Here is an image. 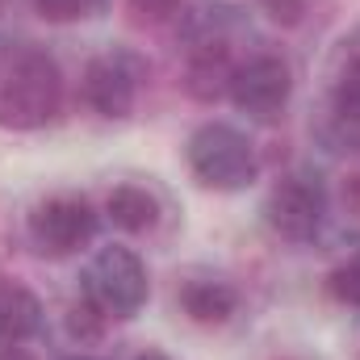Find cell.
I'll list each match as a JSON object with an SVG mask.
<instances>
[{"label": "cell", "mask_w": 360, "mask_h": 360, "mask_svg": "<svg viewBox=\"0 0 360 360\" xmlns=\"http://www.w3.org/2000/svg\"><path fill=\"white\" fill-rule=\"evenodd\" d=\"M63 113V72L34 42H0V130H42Z\"/></svg>", "instance_id": "1"}, {"label": "cell", "mask_w": 360, "mask_h": 360, "mask_svg": "<svg viewBox=\"0 0 360 360\" xmlns=\"http://www.w3.org/2000/svg\"><path fill=\"white\" fill-rule=\"evenodd\" d=\"M184 160H188V172L197 176V184H205L214 193H239L260 176V160H256L252 139L226 122L197 126L188 134Z\"/></svg>", "instance_id": "2"}, {"label": "cell", "mask_w": 360, "mask_h": 360, "mask_svg": "<svg viewBox=\"0 0 360 360\" xmlns=\"http://www.w3.org/2000/svg\"><path fill=\"white\" fill-rule=\"evenodd\" d=\"M147 293H151V281L143 260L122 243L92 252V260L84 264V297L105 319H134L147 306Z\"/></svg>", "instance_id": "3"}, {"label": "cell", "mask_w": 360, "mask_h": 360, "mask_svg": "<svg viewBox=\"0 0 360 360\" xmlns=\"http://www.w3.org/2000/svg\"><path fill=\"white\" fill-rule=\"evenodd\" d=\"M264 222L285 243H310L327 222V188L314 172H289L272 184Z\"/></svg>", "instance_id": "4"}, {"label": "cell", "mask_w": 360, "mask_h": 360, "mask_svg": "<svg viewBox=\"0 0 360 360\" xmlns=\"http://www.w3.org/2000/svg\"><path fill=\"white\" fill-rule=\"evenodd\" d=\"M25 235H30L38 256L63 260V256H72V252H80V248L92 243L96 210L84 197H51V201L34 205V214L25 222Z\"/></svg>", "instance_id": "5"}, {"label": "cell", "mask_w": 360, "mask_h": 360, "mask_svg": "<svg viewBox=\"0 0 360 360\" xmlns=\"http://www.w3.org/2000/svg\"><path fill=\"white\" fill-rule=\"evenodd\" d=\"M143 76H147V63L134 51H105L84 68V80H80L84 105L101 117H130Z\"/></svg>", "instance_id": "6"}, {"label": "cell", "mask_w": 360, "mask_h": 360, "mask_svg": "<svg viewBox=\"0 0 360 360\" xmlns=\"http://www.w3.org/2000/svg\"><path fill=\"white\" fill-rule=\"evenodd\" d=\"M226 96L239 113H248L256 122H272V117H281V109L293 96V72L281 55H256L235 68Z\"/></svg>", "instance_id": "7"}, {"label": "cell", "mask_w": 360, "mask_h": 360, "mask_svg": "<svg viewBox=\"0 0 360 360\" xmlns=\"http://www.w3.org/2000/svg\"><path fill=\"white\" fill-rule=\"evenodd\" d=\"M239 63H231V51L218 34H205L188 46V59H184V92L197 101V105H214L231 92V76H235Z\"/></svg>", "instance_id": "8"}, {"label": "cell", "mask_w": 360, "mask_h": 360, "mask_svg": "<svg viewBox=\"0 0 360 360\" xmlns=\"http://www.w3.org/2000/svg\"><path fill=\"white\" fill-rule=\"evenodd\" d=\"M176 302H180V310H184L193 323H201V327H222V323L239 310L235 285H231V281H218V276H188V281L180 285Z\"/></svg>", "instance_id": "9"}, {"label": "cell", "mask_w": 360, "mask_h": 360, "mask_svg": "<svg viewBox=\"0 0 360 360\" xmlns=\"http://www.w3.org/2000/svg\"><path fill=\"white\" fill-rule=\"evenodd\" d=\"M42 327V302L30 285L0 276V344H25Z\"/></svg>", "instance_id": "10"}, {"label": "cell", "mask_w": 360, "mask_h": 360, "mask_svg": "<svg viewBox=\"0 0 360 360\" xmlns=\"http://www.w3.org/2000/svg\"><path fill=\"white\" fill-rule=\"evenodd\" d=\"M105 214L113 218V226H122L126 235H143L160 222V201L155 193H147L143 184H117L105 201Z\"/></svg>", "instance_id": "11"}, {"label": "cell", "mask_w": 360, "mask_h": 360, "mask_svg": "<svg viewBox=\"0 0 360 360\" xmlns=\"http://www.w3.org/2000/svg\"><path fill=\"white\" fill-rule=\"evenodd\" d=\"M331 113L344 130H360V34H352V42H344L340 68H335Z\"/></svg>", "instance_id": "12"}, {"label": "cell", "mask_w": 360, "mask_h": 360, "mask_svg": "<svg viewBox=\"0 0 360 360\" xmlns=\"http://www.w3.org/2000/svg\"><path fill=\"white\" fill-rule=\"evenodd\" d=\"M327 293L340 306H360V243L327 272Z\"/></svg>", "instance_id": "13"}, {"label": "cell", "mask_w": 360, "mask_h": 360, "mask_svg": "<svg viewBox=\"0 0 360 360\" xmlns=\"http://www.w3.org/2000/svg\"><path fill=\"white\" fill-rule=\"evenodd\" d=\"M184 0H126V13L134 25H147V30H160L168 21H176Z\"/></svg>", "instance_id": "14"}, {"label": "cell", "mask_w": 360, "mask_h": 360, "mask_svg": "<svg viewBox=\"0 0 360 360\" xmlns=\"http://www.w3.org/2000/svg\"><path fill=\"white\" fill-rule=\"evenodd\" d=\"M38 17L51 21V25H72V21H84L101 8V0H34Z\"/></svg>", "instance_id": "15"}, {"label": "cell", "mask_w": 360, "mask_h": 360, "mask_svg": "<svg viewBox=\"0 0 360 360\" xmlns=\"http://www.w3.org/2000/svg\"><path fill=\"white\" fill-rule=\"evenodd\" d=\"M105 323H109V319H105V314H101V310L92 306L89 297H80V302H76V306L68 310V331H72V335H76L80 344H92V340H101Z\"/></svg>", "instance_id": "16"}, {"label": "cell", "mask_w": 360, "mask_h": 360, "mask_svg": "<svg viewBox=\"0 0 360 360\" xmlns=\"http://www.w3.org/2000/svg\"><path fill=\"white\" fill-rule=\"evenodd\" d=\"M264 13H269L272 25L293 30V25H302V17H306V0H264Z\"/></svg>", "instance_id": "17"}, {"label": "cell", "mask_w": 360, "mask_h": 360, "mask_svg": "<svg viewBox=\"0 0 360 360\" xmlns=\"http://www.w3.org/2000/svg\"><path fill=\"white\" fill-rule=\"evenodd\" d=\"M134 360H172L168 352H160V348H147V352H139Z\"/></svg>", "instance_id": "18"}, {"label": "cell", "mask_w": 360, "mask_h": 360, "mask_svg": "<svg viewBox=\"0 0 360 360\" xmlns=\"http://www.w3.org/2000/svg\"><path fill=\"white\" fill-rule=\"evenodd\" d=\"M68 360H96V356H68Z\"/></svg>", "instance_id": "19"}, {"label": "cell", "mask_w": 360, "mask_h": 360, "mask_svg": "<svg viewBox=\"0 0 360 360\" xmlns=\"http://www.w3.org/2000/svg\"><path fill=\"white\" fill-rule=\"evenodd\" d=\"M0 8H4V0H0Z\"/></svg>", "instance_id": "20"}]
</instances>
